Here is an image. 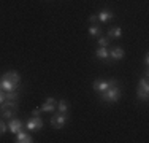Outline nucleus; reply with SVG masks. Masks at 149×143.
Listing matches in <instances>:
<instances>
[{
	"instance_id": "nucleus-1",
	"label": "nucleus",
	"mask_w": 149,
	"mask_h": 143,
	"mask_svg": "<svg viewBox=\"0 0 149 143\" xmlns=\"http://www.w3.org/2000/svg\"><path fill=\"white\" fill-rule=\"evenodd\" d=\"M100 99L103 100V102H106V103H116V102H119V99H120L119 84L111 86V88H108L105 92H102V94H100Z\"/></svg>"
},
{
	"instance_id": "nucleus-2",
	"label": "nucleus",
	"mask_w": 149,
	"mask_h": 143,
	"mask_svg": "<svg viewBox=\"0 0 149 143\" xmlns=\"http://www.w3.org/2000/svg\"><path fill=\"white\" fill-rule=\"evenodd\" d=\"M116 84H119L118 80H95L94 84H92V89H94L97 94H102V92H105L108 88L116 86Z\"/></svg>"
},
{
	"instance_id": "nucleus-3",
	"label": "nucleus",
	"mask_w": 149,
	"mask_h": 143,
	"mask_svg": "<svg viewBox=\"0 0 149 143\" xmlns=\"http://www.w3.org/2000/svg\"><path fill=\"white\" fill-rule=\"evenodd\" d=\"M67 121H68V113L57 111L56 114H52V116H51V121H49V123H51V126L54 129H62V127H65Z\"/></svg>"
},
{
	"instance_id": "nucleus-4",
	"label": "nucleus",
	"mask_w": 149,
	"mask_h": 143,
	"mask_svg": "<svg viewBox=\"0 0 149 143\" xmlns=\"http://www.w3.org/2000/svg\"><path fill=\"white\" fill-rule=\"evenodd\" d=\"M26 129L29 132H38V130H41V129H43V119H41L40 116L30 118V119L26 123Z\"/></svg>"
},
{
	"instance_id": "nucleus-5",
	"label": "nucleus",
	"mask_w": 149,
	"mask_h": 143,
	"mask_svg": "<svg viewBox=\"0 0 149 143\" xmlns=\"http://www.w3.org/2000/svg\"><path fill=\"white\" fill-rule=\"evenodd\" d=\"M8 130L11 132V134H17V132L24 130V124L21 119H17V118H11V119H8Z\"/></svg>"
},
{
	"instance_id": "nucleus-6",
	"label": "nucleus",
	"mask_w": 149,
	"mask_h": 143,
	"mask_svg": "<svg viewBox=\"0 0 149 143\" xmlns=\"http://www.w3.org/2000/svg\"><path fill=\"white\" fill-rule=\"evenodd\" d=\"M56 105H57V100L54 97H46L43 105L40 107L41 111H46V113H54L56 111Z\"/></svg>"
},
{
	"instance_id": "nucleus-7",
	"label": "nucleus",
	"mask_w": 149,
	"mask_h": 143,
	"mask_svg": "<svg viewBox=\"0 0 149 143\" xmlns=\"http://www.w3.org/2000/svg\"><path fill=\"white\" fill-rule=\"evenodd\" d=\"M97 18H98V22L105 24V22H109V21L114 18V13H113L109 8H103V10H100V11H98Z\"/></svg>"
},
{
	"instance_id": "nucleus-8",
	"label": "nucleus",
	"mask_w": 149,
	"mask_h": 143,
	"mask_svg": "<svg viewBox=\"0 0 149 143\" xmlns=\"http://www.w3.org/2000/svg\"><path fill=\"white\" fill-rule=\"evenodd\" d=\"M124 56H125V51H124L122 46H113V48H109V59L120 60V59H124Z\"/></svg>"
},
{
	"instance_id": "nucleus-9",
	"label": "nucleus",
	"mask_w": 149,
	"mask_h": 143,
	"mask_svg": "<svg viewBox=\"0 0 149 143\" xmlns=\"http://www.w3.org/2000/svg\"><path fill=\"white\" fill-rule=\"evenodd\" d=\"M3 78H6V80H10L13 84L16 86H21V75L17 73L16 70H8L3 73Z\"/></svg>"
},
{
	"instance_id": "nucleus-10",
	"label": "nucleus",
	"mask_w": 149,
	"mask_h": 143,
	"mask_svg": "<svg viewBox=\"0 0 149 143\" xmlns=\"http://www.w3.org/2000/svg\"><path fill=\"white\" fill-rule=\"evenodd\" d=\"M95 57H97L98 60H105V62H108L109 60V49L105 48V46H98L97 51H95Z\"/></svg>"
},
{
	"instance_id": "nucleus-11",
	"label": "nucleus",
	"mask_w": 149,
	"mask_h": 143,
	"mask_svg": "<svg viewBox=\"0 0 149 143\" xmlns=\"http://www.w3.org/2000/svg\"><path fill=\"white\" fill-rule=\"evenodd\" d=\"M15 142L16 143H32V142H33V138H32L30 134L21 130V132H17V134H16V140Z\"/></svg>"
},
{
	"instance_id": "nucleus-12",
	"label": "nucleus",
	"mask_w": 149,
	"mask_h": 143,
	"mask_svg": "<svg viewBox=\"0 0 149 143\" xmlns=\"http://www.w3.org/2000/svg\"><path fill=\"white\" fill-rule=\"evenodd\" d=\"M87 34H89L91 37H94V38H98L102 34H103V30H102V27L98 26V24H92V26H89Z\"/></svg>"
},
{
	"instance_id": "nucleus-13",
	"label": "nucleus",
	"mask_w": 149,
	"mask_h": 143,
	"mask_svg": "<svg viewBox=\"0 0 149 143\" xmlns=\"http://www.w3.org/2000/svg\"><path fill=\"white\" fill-rule=\"evenodd\" d=\"M2 89L5 92H10V91H16V89H19V86L13 84L10 80H6V78H2Z\"/></svg>"
},
{
	"instance_id": "nucleus-14",
	"label": "nucleus",
	"mask_w": 149,
	"mask_h": 143,
	"mask_svg": "<svg viewBox=\"0 0 149 143\" xmlns=\"http://www.w3.org/2000/svg\"><path fill=\"white\" fill-rule=\"evenodd\" d=\"M10 108L17 110V100H8V99L3 100V103L0 105V111H3V110H10Z\"/></svg>"
},
{
	"instance_id": "nucleus-15",
	"label": "nucleus",
	"mask_w": 149,
	"mask_h": 143,
	"mask_svg": "<svg viewBox=\"0 0 149 143\" xmlns=\"http://www.w3.org/2000/svg\"><path fill=\"white\" fill-rule=\"evenodd\" d=\"M56 110H57V111H60V113H68V110H70L68 100H65V99L59 100L57 105H56Z\"/></svg>"
},
{
	"instance_id": "nucleus-16",
	"label": "nucleus",
	"mask_w": 149,
	"mask_h": 143,
	"mask_svg": "<svg viewBox=\"0 0 149 143\" xmlns=\"http://www.w3.org/2000/svg\"><path fill=\"white\" fill-rule=\"evenodd\" d=\"M120 35H122V29H120L119 26H116V27H111L108 30V38H120Z\"/></svg>"
},
{
	"instance_id": "nucleus-17",
	"label": "nucleus",
	"mask_w": 149,
	"mask_h": 143,
	"mask_svg": "<svg viewBox=\"0 0 149 143\" xmlns=\"http://www.w3.org/2000/svg\"><path fill=\"white\" fill-rule=\"evenodd\" d=\"M136 99L140 102H146L149 99V91L148 89H141V88H136Z\"/></svg>"
},
{
	"instance_id": "nucleus-18",
	"label": "nucleus",
	"mask_w": 149,
	"mask_h": 143,
	"mask_svg": "<svg viewBox=\"0 0 149 143\" xmlns=\"http://www.w3.org/2000/svg\"><path fill=\"white\" fill-rule=\"evenodd\" d=\"M16 111L17 110H15V108H10V110H3V111H0L2 114V119H11V118H15V114H16Z\"/></svg>"
},
{
	"instance_id": "nucleus-19",
	"label": "nucleus",
	"mask_w": 149,
	"mask_h": 143,
	"mask_svg": "<svg viewBox=\"0 0 149 143\" xmlns=\"http://www.w3.org/2000/svg\"><path fill=\"white\" fill-rule=\"evenodd\" d=\"M97 41H98V46H105V48H108V46H109V38L103 37V35H100V37L97 38Z\"/></svg>"
},
{
	"instance_id": "nucleus-20",
	"label": "nucleus",
	"mask_w": 149,
	"mask_h": 143,
	"mask_svg": "<svg viewBox=\"0 0 149 143\" xmlns=\"http://www.w3.org/2000/svg\"><path fill=\"white\" fill-rule=\"evenodd\" d=\"M138 88H141V89H148V91H149V81H148V76L141 78V80L138 81Z\"/></svg>"
},
{
	"instance_id": "nucleus-21",
	"label": "nucleus",
	"mask_w": 149,
	"mask_h": 143,
	"mask_svg": "<svg viewBox=\"0 0 149 143\" xmlns=\"http://www.w3.org/2000/svg\"><path fill=\"white\" fill-rule=\"evenodd\" d=\"M8 130V124H5V121L0 119V132H2V135L5 134V132Z\"/></svg>"
},
{
	"instance_id": "nucleus-22",
	"label": "nucleus",
	"mask_w": 149,
	"mask_h": 143,
	"mask_svg": "<svg viewBox=\"0 0 149 143\" xmlns=\"http://www.w3.org/2000/svg\"><path fill=\"white\" fill-rule=\"evenodd\" d=\"M89 22H91V24H98L97 14H91V16H89Z\"/></svg>"
},
{
	"instance_id": "nucleus-23",
	"label": "nucleus",
	"mask_w": 149,
	"mask_h": 143,
	"mask_svg": "<svg viewBox=\"0 0 149 143\" xmlns=\"http://www.w3.org/2000/svg\"><path fill=\"white\" fill-rule=\"evenodd\" d=\"M40 113H41V108H33L32 110V114H33V116H40Z\"/></svg>"
},
{
	"instance_id": "nucleus-24",
	"label": "nucleus",
	"mask_w": 149,
	"mask_h": 143,
	"mask_svg": "<svg viewBox=\"0 0 149 143\" xmlns=\"http://www.w3.org/2000/svg\"><path fill=\"white\" fill-rule=\"evenodd\" d=\"M3 100H5V94H3L2 91H0V105L3 103Z\"/></svg>"
},
{
	"instance_id": "nucleus-25",
	"label": "nucleus",
	"mask_w": 149,
	"mask_h": 143,
	"mask_svg": "<svg viewBox=\"0 0 149 143\" xmlns=\"http://www.w3.org/2000/svg\"><path fill=\"white\" fill-rule=\"evenodd\" d=\"M144 65H146V67L149 65V56H148V54L144 56Z\"/></svg>"
},
{
	"instance_id": "nucleus-26",
	"label": "nucleus",
	"mask_w": 149,
	"mask_h": 143,
	"mask_svg": "<svg viewBox=\"0 0 149 143\" xmlns=\"http://www.w3.org/2000/svg\"><path fill=\"white\" fill-rule=\"evenodd\" d=\"M0 91H2V80H0Z\"/></svg>"
},
{
	"instance_id": "nucleus-27",
	"label": "nucleus",
	"mask_w": 149,
	"mask_h": 143,
	"mask_svg": "<svg viewBox=\"0 0 149 143\" xmlns=\"http://www.w3.org/2000/svg\"><path fill=\"white\" fill-rule=\"evenodd\" d=\"M0 135H2V132H0Z\"/></svg>"
}]
</instances>
